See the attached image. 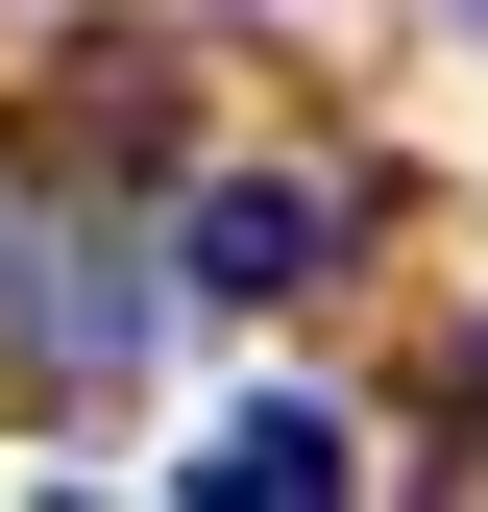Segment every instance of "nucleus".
I'll return each instance as SVG.
<instances>
[{
	"mask_svg": "<svg viewBox=\"0 0 488 512\" xmlns=\"http://www.w3.org/2000/svg\"><path fill=\"white\" fill-rule=\"evenodd\" d=\"M318 488H342V415H293V391L196 439V512H318Z\"/></svg>",
	"mask_w": 488,
	"mask_h": 512,
	"instance_id": "nucleus-2",
	"label": "nucleus"
},
{
	"mask_svg": "<svg viewBox=\"0 0 488 512\" xmlns=\"http://www.w3.org/2000/svg\"><path fill=\"white\" fill-rule=\"evenodd\" d=\"M171 269L269 317V293H318V269H342V196H293V171H196V220H171Z\"/></svg>",
	"mask_w": 488,
	"mask_h": 512,
	"instance_id": "nucleus-1",
	"label": "nucleus"
},
{
	"mask_svg": "<svg viewBox=\"0 0 488 512\" xmlns=\"http://www.w3.org/2000/svg\"><path fill=\"white\" fill-rule=\"evenodd\" d=\"M25 293V342L74 366V391H122V342H147V269H0Z\"/></svg>",
	"mask_w": 488,
	"mask_h": 512,
	"instance_id": "nucleus-3",
	"label": "nucleus"
}]
</instances>
